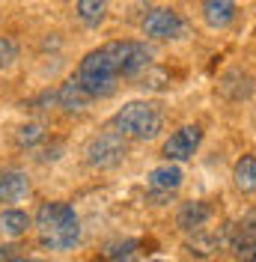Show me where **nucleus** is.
Wrapping results in <instances>:
<instances>
[{"label": "nucleus", "mask_w": 256, "mask_h": 262, "mask_svg": "<svg viewBox=\"0 0 256 262\" xmlns=\"http://www.w3.org/2000/svg\"><path fill=\"white\" fill-rule=\"evenodd\" d=\"M36 227H39V242L51 250H69L80 235L78 214L69 203H42L36 212Z\"/></svg>", "instance_id": "f257e3e1"}, {"label": "nucleus", "mask_w": 256, "mask_h": 262, "mask_svg": "<svg viewBox=\"0 0 256 262\" xmlns=\"http://www.w3.org/2000/svg\"><path fill=\"white\" fill-rule=\"evenodd\" d=\"M161 125H164V116H161L158 104H149V101H131L113 116V128L122 137H134V140L158 137Z\"/></svg>", "instance_id": "f03ea898"}, {"label": "nucleus", "mask_w": 256, "mask_h": 262, "mask_svg": "<svg viewBox=\"0 0 256 262\" xmlns=\"http://www.w3.org/2000/svg\"><path fill=\"white\" fill-rule=\"evenodd\" d=\"M116 78H119V72H116V66L111 63L108 51L101 45L98 51H90V54L80 60L78 78H75V81H78L93 98H104L116 90Z\"/></svg>", "instance_id": "7ed1b4c3"}, {"label": "nucleus", "mask_w": 256, "mask_h": 262, "mask_svg": "<svg viewBox=\"0 0 256 262\" xmlns=\"http://www.w3.org/2000/svg\"><path fill=\"white\" fill-rule=\"evenodd\" d=\"M104 51L116 66V72L125 78H137L152 63V48H146L143 42H108Z\"/></svg>", "instance_id": "20e7f679"}, {"label": "nucleus", "mask_w": 256, "mask_h": 262, "mask_svg": "<svg viewBox=\"0 0 256 262\" xmlns=\"http://www.w3.org/2000/svg\"><path fill=\"white\" fill-rule=\"evenodd\" d=\"M125 152H128L125 137L119 131H104V134H98L87 143V161L93 167H113V164H119L125 158Z\"/></svg>", "instance_id": "39448f33"}, {"label": "nucleus", "mask_w": 256, "mask_h": 262, "mask_svg": "<svg viewBox=\"0 0 256 262\" xmlns=\"http://www.w3.org/2000/svg\"><path fill=\"white\" fill-rule=\"evenodd\" d=\"M143 33L152 39H179L185 33V21L173 9H152L143 18Z\"/></svg>", "instance_id": "423d86ee"}, {"label": "nucleus", "mask_w": 256, "mask_h": 262, "mask_svg": "<svg viewBox=\"0 0 256 262\" xmlns=\"http://www.w3.org/2000/svg\"><path fill=\"white\" fill-rule=\"evenodd\" d=\"M200 140H203V128L200 125H185V128L170 134V140L164 143V155L170 161H188V158H194Z\"/></svg>", "instance_id": "0eeeda50"}, {"label": "nucleus", "mask_w": 256, "mask_h": 262, "mask_svg": "<svg viewBox=\"0 0 256 262\" xmlns=\"http://www.w3.org/2000/svg\"><path fill=\"white\" fill-rule=\"evenodd\" d=\"M208 217H211V206L197 200V203H182V209L176 214V224L185 232H197V229H203L208 224Z\"/></svg>", "instance_id": "6e6552de"}, {"label": "nucleus", "mask_w": 256, "mask_h": 262, "mask_svg": "<svg viewBox=\"0 0 256 262\" xmlns=\"http://www.w3.org/2000/svg\"><path fill=\"white\" fill-rule=\"evenodd\" d=\"M203 18L215 30L229 27L236 21V0H203Z\"/></svg>", "instance_id": "1a4fd4ad"}, {"label": "nucleus", "mask_w": 256, "mask_h": 262, "mask_svg": "<svg viewBox=\"0 0 256 262\" xmlns=\"http://www.w3.org/2000/svg\"><path fill=\"white\" fill-rule=\"evenodd\" d=\"M90 101H93V96H90L78 81H66L63 86L57 90V104H60L63 111H69V114L87 111V107H90Z\"/></svg>", "instance_id": "9d476101"}, {"label": "nucleus", "mask_w": 256, "mask_h": 262, "mask_svg": "<svg viewBox=\"0 0 256 262\" xmlns=\"http://www.w3.org/2000/svg\"><path fill=\"white\" fill-rule=\"evenodd\" d=\"M30 191V179L18 170L0 173V203H18L21 196Z\"/></svg>", "instance_id": "9b49d317"}, {"label": "nucleus", "mask_w": 256, "mask_h": 262, "mask_svg": "<svg viewBox=\"0 0 256 262\" xmlns=\"http://www.w3.org/2000/svg\"><path fill=\"white\" fill-rule=\"evenodd\" d=\"M250 90H253L250 75L247 72H239V69H232L229 75H224V81H221V93L226 98H244V96H250Z\"/></svg>", "instance_id": "f8f14e48"}, {"label": "nucleus", "mask_w": 256, "mask_h": 262, "mask_svg": "<svg viewBox=\"0 0 256 262\" xmlns=\"http://www.w3.org/2000/svg\"><path fill=\"white\" fill-rule=\"evenodd\" d=\"M149 185L152 188H161V191H176L182 185V170L176 164H164V167H155L149 173Z\"/></svg>", "instance_id": "ddd939ff"}, {"label": "nucleus", "mask_w": 256, "mask_h": 262, "mask_svg": "<svg viewBox=\"0 0 256 262\" xmlns=\"http://www.w3.org/2000/svg\"><path fill=\"white\" fill-rule=\"evenodd\" d=\"M253 242H256V212H247L239 227H232L229 245H232V250H241V247L253 245Z\"/></svg>", "instance_id": "4468645a"}, {"label": "nucleus", "mask_w": 256, "mask_h": 262, "mask_svg": "<svg viewBox=\"0 0 256 262\" xmlns=\"http://www.w3.org/2000/svg\"><path fill=\"white\" fill-rule=\"evenodd\" d=\"M236 188L244 191V194H250L256 191V155H244L239 164H236Z\"/></svg>", "instance_id": "2eb2a0df"}, {"label": "nucleus", "mask_w": 256, "mask_h": 262, "mask_svg": "<svg viewBox=\"0 0 256 262\" xmlns=\"http://www.w3.org/2000/svg\"><path fill=\"white\" fill-rule=\"evenodd\" d=\"M108 12V0H78V15L87 27H98Z\"/></svg>", "instance_id": "dca6fc26"}, {"label": "nucleus", "mask_w": 256, "mask_h": 262, "mask_svg": "<svg viewBox=\"0 0 256 262\" xmlns=\"http://www.w3.org/2000/svg\"><path fill=\"white\" fill-rule=\"evenodd\" d=\"M30 227V217L27 212H18V209H6V212L0 214V229L3 232H9V235H24Z\"/></svg>", "instance_id": "f3484780"}, {"label": "nucleus", "mask_w": 256, "mask_h": 262, "mask_svg": "<svg viewBox=\"0 0 256 262\" xmlns=\"http://www.w3.org/2000/svg\"><path fill=\"white\" fill-rule=\"evenodd\" d=\"M18 146H27V149H33L36 143H42L45 140V128L42 125H36V122H27V125H21L18 128Z\"/></svg>", "instance_id": "a211bd4d"}, {"label": "nucleus", "mask_w": 256, "mask_h": 262, "mask_svg": "<svg viewBox=\"0 0 256 262\" xmlns=\"http://www.w3.org/2000/svg\"><path fill=\"white\" fill-rule=\"evenodd\" d=\"M137 78L143 81L140 86H146V90H164V86L170 83V75H167L164 69H143Z\"/></svg>", "instance_id": "6ab92c4d"}, {"label": "nucleus", "mask_w": 256, "mask_h": 262, "mask_svg": "<svg viewBox=\"0 0 256 262\" xmlns=\"http://www.w3.org/2000/svg\"><path fill=\"white\" fill-rule=\"evenodd\" d=\"M108 256H111L113 262H137V242L128 238V242H122L116 250H111Z\"/></svg>", "instance_id": "aec40b11"}, {"label": "nucleus", "mask_w": 256, "mask_h": 262, "mask_svg": "<svg viewBox=\"0 0 256 262\" xmlns=\"http://www.w3.org/2000/svg\"><path fill=\"white\" fill-rule=\"evenodd\" d=\"M12 57H15V45H12V42H3V39H0V69L12 63Z\"/></svg>", "instance_id": "412c9836"}, {"label": "nucleus", "mask_w": 256, "mask_h": 262, "mask_svg": "<svg viewBox=\"0 0 256 262\" xmlns=\"http://www.w3.org/2000/svg\"><path fill=\"white\" fill-rule=\"evenodd\" d=\"M239 253V259L236 262H256V242L253 245H247V247H241V250H236Z\"/></svg>", "instance_id": "4be33fe9"}, {"label": "nucleus", "mask_w": 256, "mask_h": 262, "mask_svg": "<svg viewBox=\"0 0 256 262\" xmlns=\"http://www.w3.org/2000/svg\"><path fill=\"white\" fill-rule=\"evenodd\" d=\"M15 245H6V247H0V262H9L12 256H15Z\"/></svg>", "instance_id": "5701e85b"}, {"label": "nucleus", "mask_w": 256, "mask_h": 262, "mask_svg": "<svg viewBox=\"0 0 256 262\" xmlns=\"http://www.w3.org/2000/svg\"><path fill=\"white\" fill-rule=\"evenodd\" d=\"M9 262H45V259H27V256H15V259H9Z\"/></svg>", "instance_id": "b1692460"}, {"label": "nucleus", "mask_w": 256, "mask_h": 262, "mask_svg": "<svg viewBox=\"0 0 256 262\" xmlns=\"http://www.w3.org/2000/svg\"><path fill=\"white\" fill-rule=\"evenodd\" d=\"M152 262H164V259H152Z\"/></svg>", "instance_id": "393cba45"}]
</instances>
